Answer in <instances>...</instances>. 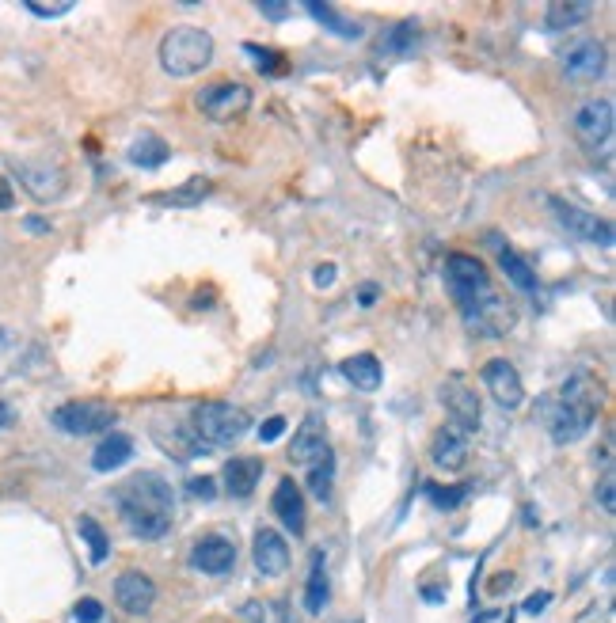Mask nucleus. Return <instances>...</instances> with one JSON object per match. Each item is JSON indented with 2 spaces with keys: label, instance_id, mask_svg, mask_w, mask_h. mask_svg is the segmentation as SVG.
I'll use <instances>...</instances> for the list:
<instances>
[{
  "label": "nucleus",
  "instance_id": "f257e3e1",
  "mask_svg": "<svg viewBox=\"0 0 616 623\" xmlns=\"http://www.w3.org/2000/svg\"><path fill=\"white\" fill-rule=\"evenodd\" d=\"M544 426L556 445H575L578 437H586L594 430L597 415H601V380L586 369H578L563 380L552 399H544Z\"/></svg>",
  "mask_w": 616,
  "mask_h": 623
},
{
  "label": "nucleus",
  "instance_id": "f03ea898",
  "mask_svg": "<svg viewBox=\"0 0 616 623\" xmlns=\"http://www.w3.org/2000/svg\"><path fill=\"white\" fill-rule=\"evenodd\" d=\"M115 506L126 521V529L141 536V540H160L172 529L175 517V494L172 487L153 472H141L134 479H126L115 491Z\"/></svg>",
  "mask_w": 616,
  "mask_h": 623
},
{
  "label": "nucleus",
  "instance_id": "7ed1b4c3",
  "mask_svg": "<svg viewBox=\"0 0 616 623\" xmlns=\"http://www.w3.org/2000/svg\"><path fill=\"white\" fill-rule=\"evenodd\" d=\"M213 61V35L206 27H194V23H183V27H172L168 35L160 38V69L175 80H187V76H198L202 69H210Z\"/></svg>",
  "mask_w": 616,
  "mask_h": 623
},
{
  "label": "nucleus",
  "instance_id": "20e7f679",
  "mask_svg": "<svg viewBox=\"0 0 616 623\" xmlns=\"http://www.w3.org/2000/svg\"><path fill=\"white\" fill-rule=\"evenodd\" d=\"M191 434L198 437L202 449H229L236 441H244L251 430V418L244 407L225 403V399H206L191 411Z\"/></svg>",
  "mask_w": 616,
  "mask_h": 623
},
{
  "label": "nucleus",
  "instance_id": "39448f33",
  "mask_svg": "<svg viewBox=\"0 0 616 623\" xmlns=\"http://www.w3.org/2000/svg\"><path fill=\"white\" fill-rule=\"evenodd\" d=\"M461 316H464V327H468L472 335H480V339H502V335H510V331H514V323H518V308H514L510 297H502L499 289L491 285L483 297L464 304Z\"/></svg>",
  "mask_w": 616,
  "mask_h": 623
},
{
  "label": "nucleus",
  "instance_id": "423d86ee",
  "mask_svg": "<svg viewBox=\"0 0 616 623\" xmlns=\"http://www.w3.org/2000/svg\"><path fill=\"white\" fill-rule=\"evenodd\" d=\"M54 422V430L69 437H92V434H103V430H111L118 422L115 407H107V403H96V399H69V403H61L58 411L50 415Z\"/></svg>",
  "mask_w": 616,
  "mask_h": 623
},
{
  "label": "nucleus",
  "instance_id": "0eeeda50",
  "mask_svg": "<svg viewBox=\"0 0 616 623\" xmlns=\"http://www.w3.org/2000/svg\"><path fill=\"white\" fill-rule=\"evenodd\" d=\"M613 126H616L613 99H586V103H578L575 118H571V133H575V141L586 152L609 149Z\"/></svg>",
  "mask_w": 616,
  "mask_h": 623
},
{
  "label": "nucleus",
  "instance_id": "6e6552de",
  "mask_svg": "<svg viewBox=\"0 0 616 623\" xmlns=\"http://www.w3.org/2000/svg\"><path fill=\"white\" fill-rule=\"evenodd\" d=\"M445 289H449V297L457 301V308H464L468 301H476V297H483V293L491 289V274H487V266H483L476 255L453 251V255L445 259Z\"/></svg>",
  "mask_w": 616,
  "mask_h": 623
},
{
  "label": "nucleus",
  "instance_id": "1a4fd4ad",
  "mask_svg": "<svg viewBox=\"0 0 616 623\" xmlns=\"http://www.w3.org/2000/svg\"><path fill=\"white\" fill-rule=\"evenodd\" d=\"M251 107V88H244L240 80H213L198 92V111L210 122H236L244 118Z\"/></svg>",
  "mask_w": 616,
  "mask_h": 623
},
{
  "label": "nucleus",
  "instance_id": "9d476101",
  "mask_svg": "<svg viewBox=\"0 0 616 623\" xmlns=\"http://www.w3.org/2000/svg\"><path fill=\"white\" fill-rule=\"evenodd\" d=\"M552 213H556L559 225L567 228L575 240H582V244L613 247V225L605 217H597V213L575 206V202H563V198H552Z\"/></svg>",
  "mask_w": 616,
  "mask_h": 623
},
{
  "label": "nucleus",
  "instance_id": "9b49d317",
  "mask_svg": "<svg viewBox=\"0 0 616 623\" xmlns=\"http://www.w3.org/2000/svg\"><path fill=\"white\" fill-rule=\"evenodd\" d=\"M16 179L35 202H54L65 194V171L50 160H16Z\"/></svg>",
  "mask_w": 616,
  "mask_h": 623
},
{
  "label": "nucleus",
  "instance_id": "f8f14e48",
  "mask_svg": "<svg viewBox=\"0 0 616 623\" xmlns=\"http://www.w3.org/2000/svg\"><path fill=\"white\" fill-rule=\"evenodd\" d=\"M480 380H483V388L491 392V399H495L499 407H506V411H514V407L525 403V384H521V373L506 358L487 361Z\"/></svg>",
  "mask_w": 616,
  "mask_h": 623
},
{
  "label": "nucleus",
  "instance_id": "ddd939ff",
  "mask_svg": "<svg viewBox=\"0 0 616 623\" xmlns=\"http://www.w3.org/2000/svg\"><path fill=\"white\" fill-rule=\"evenodd\" d=\"M472 453V434L457 426V422H445L438 434L430 437V460L442 468V472H461Z\"/></svg>",
  "mask_w": 616,
  "mask_h": 623
},
{
  "label": "nucleus",
  "instance_id": "4468645a",
  "mask_svg": "<svg viewBox=\"0 0 616 623\" xmlns=\"http://www.w3.org/2000/svg\"><path fill=\"white\" fill-rule=\"evenodd\" d=\"M442 403H445V411H449V422L464 426L468 434L480 430V396H476V388H472L468 380H461V377L445 380Z\"/></svg>",
  "mask_w": 616,
  "mask_h": 623
},
{
  "label": "nucleus",
  "instance_id": "2eb2a0df",
  "mask_svg": "<svg viewBox=\"0 0 616 623\" xmlns=\"http://www.w3.org/2000/svg\"><path fill=\"white\" fill-rule=\"evenodd\" d=\"M563 73L578 84H594L605 76V46L597 38H582L575 46L563 50Z\"/></svg>",
  "mask_w": 616,
  "mask_h": 623
},
{
  "label": "nucleus",
  "instance_id": "dca6fc26",
  "mask_svg": "<svg viewBox=\"0 0 616 623\" xmlns=\"http://www.w3.org/2000/svg\"><path fill=\"white\" fill-rule=\"evenodd\" d=\"M115 605L126 612V616H149L156 605V586L149 574H141V570H126V574H118L115 582Z\"/></svg>",
  "mask_w": 616,
  "mask_h": 623
},
{
  "label": "nucleus",
  "instance_id": "f3484780",
  "mask_svg": "<svg viewBox=\"0 0 616 623\" xmlns=\"http://www.w3.org/2000/svg\"><path fill=\"white\" fill-rule=\"evenodd\" d=\"M191 563L202 570V574L221 578V574H229V570L236 567V544H232L229 536H221V532H210V536L194 540Z\"/></svg>",
  "mask_w": 616,
  "mask_h": 623
},
{
  "label": "nucleus",
  "instance_id": "a211bd4d",
  "mask_svg": "<svg viewBox=\"0 0 616 623\" xmlns=\"http://www.w3.org/2000/svg\"><path fill=\"white\" fill-rule=\"evenodd\" d=\"M251 559H255V570H259L263 578H282L289 570V544L282 540V532H274V529L255 532Z\"/></svg>",
  "mask_w": 616,
  "mask_h": 623
},
{
  "label": "nucleus",
  "instance_id": "6ab92c4d",
  "mask_svg": "<svg viewBox=\"0 0 616 623\" xmlns=\"http://www.w3.org/2000/svg\"><path fill=\"white\" fill-rule=\"evenodd\" d=\"M328 453V426H324V418L320 415H308L301 426H297V434H293V445H289V460L293 464H301L308 468L316 456Z\"/></svg>",
  "mask_w": 616,
  "mask_h": 623
},
{
  "label": "nucleus",
  "instance_id": "aec40b11",
  "mask_svg": "<svg viewBox=\"0 0 616 623\" xmlns=\"http://www.w3.org/2000/svg\"><path fill=\"white\" fill-rule=\"evenodd\" d=\"M270 510H274V517H278L293 536L305 532V494H301V487H297L289 475L286 479H278L274 498H270Z\"/></svg>",
  "mask_w": 616,
  "mask_h": 623
},
{
  "label": "nucleus",
  "instance_id": "412c9836",
  "mask_svg": "<svg viewBox=\"0 0 616 623\" xmlns=\"http://www.w3.org/2000/svg\"><path fill=\"white\" fill-rule=\"evenodd\" d=\"M221 479H225V491L232 498H248L255 491V483L263 479V460L259 456H232L229 464H225V472H221Z\"/></svg>",
  "mask_w": 616,
  "mask_h": 623
},
{
  "label": "nucleus",
  "instance_id": "4be33fe9",
  "mask_svg": "<svg viewBox=\"0 0 616 623\" xmlns=\"http://www.w3.org/2000/svg\"><path fill=\"white\" fill-rule=\"evenodd\" d=\"M134 456V437L130 434H107L92 453V468L96 472H118L122 464H130Z\"/></svg>",
  "mask_w": 616,
  "mask_h": 623
},
{
  "label": "nucleus",
  "instance_id": "5701e85b",
  "mask_svg": "<svg viewBox=\"0 0 616 623\" xmlns=\"http://www.w3.org/2000/svg\"><path fill=\"white\" fill-rule=\"evenodd\" d=\"M487 244L495 247V255H499V266L506 270V278L518 285L521 293H533V289H537V274H533V266L525 263V259H521L514 247L502 244L499 236H487Z\"/></svg>",
  "mask_w": 616,
  "mask_h": 623
},
{
  "label": "nucleus",
  "instance_id": "b1692460",
  "mask_svg": "<svg viewBox=\"0 0 616 623\" xmlns=\"http://www.w3.org/2000/svg\"><path fill=\"white\" fill-rule=\"evenodd\" d=\"M343 377L358 388V392H377L381 388V380H385V373H381V361L373 358V354H354V358L343 361Z\"/></svg>",
  "mask_w": 616,
  "mask_h": 623
},
{
  "label": "nucleus",
  "instance_id": "393cba45",
  "mask_svg": "<svg viewBox=\"0 0 616 623\" xmlns=\"http://www.w3.org/2000/svg\"><path fill=\"white\" fill-rule=\"evenodd\" d=\"M331 597V582H328V567H324V555L316 551L312 555V567H308V582H305V612L308 616H320L324 605Z\"/></svg>",
  "mask_w": 616,
  "mask_h": 623
},
{
  "label": "nucleus",
  "instance_id": "a878e982",
  "mask_svg": "<svg viewBox=\"0 0 616 623\" xmlns=\"http://www.w3.org/2000/svg\"><path fill=\"white\" fill-rule=\"evenodd\" d=\"M594 16V4H582V0H556L544 8V27L548 31H571L582 19Z\"/></svg>",
  "mask_w": 616,
  "mask_h": 623
},
{
  "label": "nucleus",
  "instance_id": "bb28decb",
  "mask_svg": "<svg viewBox=\"0 0 616 623\" xmlns=\"http://www.w3.org/2000/svg\"><path fill=\"white\" fill-rule=\"evenodd\" d=\"M168 156H172L168 141L156 137V133H141L134 145H130V164H137V168H160Z\"/></svg>",
  "mask_w": 616,
  "mask_h": 623
},
{
  "label": "nucleus",
  "instance_id": "cd10ccee",
  "mask_svg": "<svg viewBox=\"0 0 616 623\" xmlns=\"http://www.w3.org/2000/svg\"><path fill=\"white\" fill-rule=\"evenodd\" d=\"M331 483H335V456H331V449H328V453L316 456V460L308 464V491L316 494L320 502H328Z\"/></svg>",
  "mask_w": 616,
  "mask_h": 623
},
{
  "label": "nucleus",
  "instance_id": "c85d7f7f",
  "mask_svg": "<svg viewBox=\"0 0 616 623\" xmlns=\"http://www.w3.org/2000/svg\"><path fill=\"white\" fill-rule=\"evenodd\" d=\"M308 16H316L328 31H335L339 38H358L362 35V27L354 23V19H347L339 8H331V4H308Z\"/></svg>",
  "mask_w": 616,
  "mask_h": 623
},
{
  "label": "nucleus",
  "instance_id": "c756f323",
  "mask_svg": "<svg viewBox=\"0 0 616 623\" xmlns=\"http://www.w3.org/2000/svg\"><path fill=\"white\" fill-rule=\"evenodd\" d=\"M80 536H84V544H88V555H92V563H107V555H111V548H107V532H103V525H99L96 517H80L77 521Z\"/></svg>",
  "mask_w": 616,
  "mask_h": 623
},
{
  "label": "nucleus",
  "instance_id": "7c9ffc66",
  "mask_svg": "<svg viewBox=\"0 0 616 623\" xmlns=\"http://www.w3.org/2000/svg\"><path fill=\"white\" fill-rule=\"evenodd\" d=\"M415 38H419L415 23H396V27L388 31V38H381V54H400V57L411 54Z\"/></svg>",
  "mask_w": 616,
  "mask_h": 623
},
{
  "label": "nucleus",
  "instance_id": "2f4dec72",
  "mask_svg": "<svg viewBox=\"0 0 616 623\" xmlns=\"http://www.w3.org/2000/svg\"><path fill=\"white\" fill-rule=\"evenodd\" d=\"M210 183L206 179H191L187 187H179V190H172V194H164L160 202H168V206H198L206 194H210Z\"/></svg>",
  "mask_w": 616,
  "mask_h": 623
},
{
  "label": "nucleus",
  "instance_id": "473e14b6",
  "mask_svg": "<svg viewBox=\"0 0 616 623\" xmlns=\"http://www.w3.org/2000/svg\"><path fill=\"white\" fill-rule=\"evenodd\" d=\"M244 50L259 57V69H263V73H286V61H282L278 50H263V46H255V42H248Z\"/></svg>",
  "mask_w": 616,
  "mask_h": 623
},
{
  "label": "nucleus",
  "instance_id": "72a5a7b5",
  "mask_svg": "<svg viewBox=\"0 0 616 623\" xmlns=\"http://www.w3.org/2000/svg\"><path fill=\"white\" fill-rule=\"evenodd\" d=\"M426 494H430V502H434V506L453 510V506H461V502H464L468 487H453V491H442V487H426Z\"/></svg>",
  "mask_w": 616,
  "mask_h": 623
},
{
  "label": "nucleus",
  "instance_id": "f704fd0d",
  "mask_svg": "<svg viewBox=\"0 0 616 623\" xmlns=\"http://www.w3.org/2000/svg\"><path fill=\"white\" fill-rule=\"evenodd\" d=\"M597 502H601V510L609 513V517L616 513V479H613V472L601 475V483H597Z\"/></svg>",
  "mask_w": 616,
  "mask_h": 623
},
{
  "label": "nucleus",
  "instance_id": "c9c22d12",
  "mask_svg": "<svg viewBox=\"0 0 616 623\" xmlns=\"http://www.w3.org/2000/svg\"><path fill=\"white\" fill-rule=\"evenodd\" d=\"M27 12L31 16H39V19H58V16H69L73 12V4H39V0H27Z\"/></svg>",
  "mask_w": 616,
  "mask_h": 623
},
{
  "label": "nucleus",
  "instance_id": "e433bc0d",
  "mask_svg": "<svg viewBox=\"0 0 616 623\" xmlns=\"http://www.w3.org/2000/svg\"><path fill=\"white\" fill-rule=\"evenodd\" d=\"M73 620L77 623H99L103 620V605H99L96 597H84V601L73 608Z\"/></svg>",
  "mask_w": 616,
  "mask_h": 623
},
{
  "label": "nucleus",
  "instance_id": "4c0bfd02",
  "mask_svg": "<svg viewBox=\"0 0 616 623\" xmlns=\"http://www.w3.org/2000/svg\"><path fill=\"white\" fill-rule=\"evenodd\" d=\"M286 434V418L282 415H270L267 422H263V426H259V441H263V445H270V441H278V437Z\"/></svg>",
  "mask_w": 616,
  "mask_h": 623
},
{
  "label": "nucleus",
  "instance_id": "58836bf2",
  "mask_svg": "<svg viewBox=\"0 0 616 623\" xmlns=\"http://www.w3.org/2000/svg\"><path fill=\"white\" fill-rule=\"evenodd\" d=\"M259 12H263L267 19H274V23H282V19L293 16V8H289V4H278V0H263Z\"/></svg>",
  "mask_w": 616,
  "mask_h": 623
},
{
  "label": "nucleus",
  "instance_id": "ea45409f",
  "mask_svg": "<svg viewBox=\"0 0 616 623\" xmlns=\"http://www.w3.org/2000/svg\"><path fill=\"white\" fill-rule=\"evenodd\" d=\"M191 494H198V498H206V502H210L213 494H217V491H213V479H210V475H202V479H191Z\"/></svg>",
  "mask_w": 616,
  "mask_h": 623
},
{
  "label": "nucleus",
  "instance_id": "a19ab883",
  "mask_svg": "<svg viewBox=\"0 0 616 623\" xmlns=\"http://www.w3.org/2000/svg\"><path fill=\"white\" fill-rule=\"evenodd\" d=\"M12 206H16V190H12L8 179H0V213H8Z\"/></svg>",
  "mask_w": 616,
  "mask_h": 623
},
{
  "label": "nucleus",
  "instance_id": "79ce46f5",
  "mask_svg": "<svg viewBox=\"0 0 616 623\" xmlns=\"http://www.w3.org/2000/svg\"><path fill=\"white\" fill-rule=\"evenodd\" d=\"M548 601H552V597L540 589V593H533V597L525 601V612H529V616H537V612H544V605H548Z\"/></svg>",
  "mask_w": 616,
  "mask_h": 623
},
{
  "label": "nucleus",
  "instance_id": "37998d69",
  "mask_svg": "<svg viewBox=\"0 0 616 623\" xmlns=\"http://www.w3.org/2000/svg\"><path fill=\"white\" fill-rule=\"evenodd\" d=\"M12 422H16V407L0 399V434H4V430H12Z\"/></svg>",
  "mask_w": 616,
  "mask_h": 623
},
{
  "label": "nucleus",
  "instance_id": "c03bdc74",
  "mask_svg": "<svg viewBox=\"0 0 616 623\" xmlns=\"http://www.w3.org/2000/svg\"><path fill=\"white\" fill-rule=\"evenodd\" d=\"M312 278H316V285H331V282H335V266H331V263L316 266V274H312Z\"/></svg>",
  "mask_w": 616,
  "mask_h": 623
},
{
  "label": "nucleus",
  "instance_id": "a18cd8bd",
  "mask_svg": "<svg viewBox=\"0 0 616 623\" xmlns=\"http://www.w3.org/2000/svg\"><path fill=\"white\" fill-rule=\"evenodd\" d=\"M423 601L438 605V601H445V589L442 586H423Z\"/></svg>",
  "mask_w": 616,
  "mask_h": 623
},
{
  "label": "nucleus",
  "instance_id": "49530a36",
  "mask_svg": "<svg viewBox=\"0 0 616 623\" xmlns=\"http://www.w3.org/2000/svg\"><path fill=\"white\" fill-rule=\"evenodd\" d=\"M23 228H27V232H50V225H46V221H39V217H27V221H23Z\"/></svg>",
  "mask_w": 616,
  "mask_h": 623
},
{
  "label": "nucleus",
  "instance_id": "de8ad7c7",
  "mask_svg": "<svg viewBox=\"0 0 616 623\" xmlns=\"http://www.w3.org/2000/svg\"><path fill=\"white\" fill-rule=\"evenodd\" d=\"M373 301H377V285H366V289H362V301H358V304H362V308H369Z\"/></svg>",
  "mask_w": 616,
  "mask_h": 623
},
{
  "label": "nucleus",
  "instance_id": "09e8293b",
  "mask_svg": "<svg viewBox=\"0 0 616 623\" xmlns=\"http://www.w3.org/2000/svg\"><path fill=\"white\" fill-rule=\"evenodd\" d=\"M8 342H12V335H8L4 327H0V350H8Z\"/></svg>",
  "mask_w": 616,
  "mask_h": 623
}]
</instances>
